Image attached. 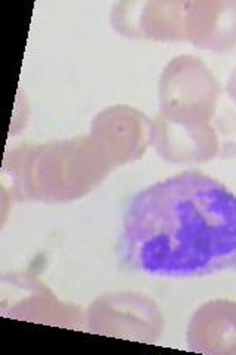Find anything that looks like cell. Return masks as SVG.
I'll use <instances>...</instances> for the list:
<instances>
[{"label":"cell","mask_w":236,"mask_h":355,"mask_svg":"<svg viewBox=\"0 0 236 355\" xmlns=\"http://www.w3.org/2000/svg\"><path fill=\"white\" fill-rule=\"evenodd\" d=\"M188 37L202 49L228 51L236 44V3L188 5Z\"/></svg>","instance_id":"5"},{"label":"cell","mask_w":236,"mask_h":355,"mask_svg":"<svg viewBox=\"0 0 236 355\" xmlns=\"http://www.w3.org/2000/svg\"><path fill=\"white\" fill-rule=\"evenodd\" d=\"M127 268L195 279L236 270V194L206 173L186 171L134 194L120 232Z\"/></svg>","instance_id":"1"},{"label":"cell","mask_w":236,"mask_h":355,"mask_svg":"<svg viewBox=\"0 0 236 355\" xmlns=\"http://www.w3.org/2000/svg\"><path fill=\"white\" fill-rule=\"evenodd\" d=\"M229 92H230V96L236 101V73L233 74V77L230 79V85H229Z\"/></svg>","instance_id":"6"},{"label":"cell","mask_w":236,"mask_h":355,"mask_svg":"<svg viewBox=\"0 0 236 355\" xmlns=\"http://www.w3.org/2000/svg\"><path fill=\"white\" fill-rule=\"evenodd\" d=\"M217 83L197 58L181 57L168 64L161 80V103L167 119L204 125L217 99Z\"/></svg>","instance_id":"2"},{"label":"cell","mask_w":236,"mask_h":355,"mask_svg":"<svg viewBox=\"0 0 236 355\" xmlns=\"http://www.w3.org/2000/svg\"><path fill=\"white\" fill-rule=\"evenodd\" d=\"M154 142L163 157L176 163L204 162L217 151L215 132L206 123L189 125L167 117L156 121Z\"/></svg>","instance_id":"4"},{"label":"cell","mask_w":236,"mask_h":355,"mask_svg":"<svg viewBox=\"0 0 236 355\" xmlns=\"http://www.w3.org/2000/svg\"><path fill=\"white\" fill-rule=\"evenodd\" d=\"M188 345L204 354H236V304L215 301L201 306L189 324Z\"/></svg>","instance_id":"3"}]
</instances>
